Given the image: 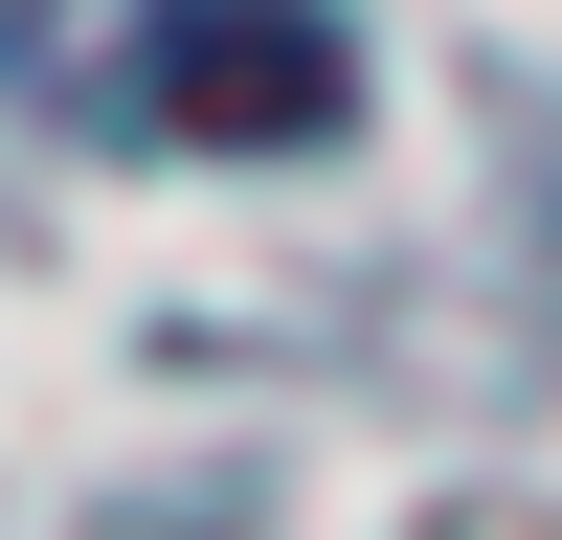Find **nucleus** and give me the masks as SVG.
I'll return each instance as SVG.
<instances>
[{
    "label": "nucleus",
    "instance_id": "obj_1",
    "mask_svg": "<svg viewBox=\"0 0 562 540\" xmlns=\"http://www.w3.org/2000/svg\"><path fill=\"white\" fill-rule=\"evenodd\" d=\"M23 90L113 135H315L338 113V23L315 0H23Z\"/></svg>",
    "mask_w": 562,
    "mask_h": 540
}]
</instances>
